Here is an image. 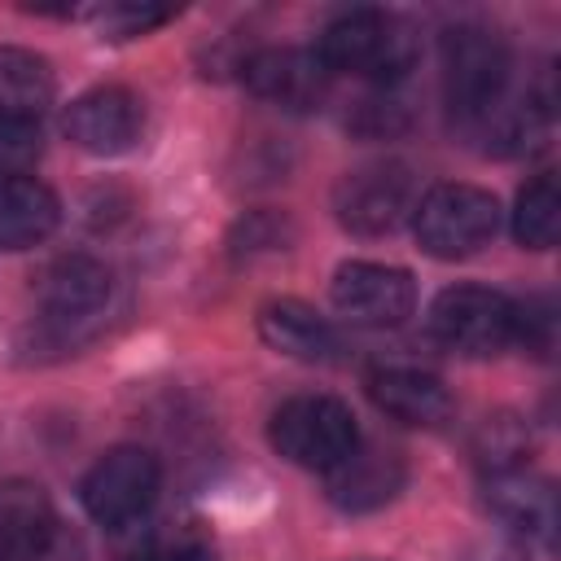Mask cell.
<instances>
[{
  "label": "cell",
  "instance_id": "6da1fadb",
  "mask_svg": "<svg viewBox=\"0 0 561 561\" xmlns=\"http://www.w3.org/2000/svg\"><path fill=\"white\" fill-rule=\"evenodd\" d=\"M513 83L508 44L486 26H451L443 35V96L460 127L473 136L504 110Z\"/></svg>",
  "mask_w": 561,
  "mask_h": 561
},
{
  "label": "cell",
  "instance_id": "7a4b0ae2",
  "mask_svg": "<svg viewBox=\"0 0 561 561\" xmlns=\"http://www.w3.org/2000/svg\"><path fill=\"white\" fill-rule=\"evenodd\" d=\"M416 35L403 18L386 9H351L333 18L320 35L316 57L329 66V75H355L368 83H394L416 66Z\"/></svg>",
  "mask_w": 561,
  "mask_h": 561
},
{
  "label": "cell",
  "instance_id": "3957f363",
  "mask_svg": "<svg viewBox=\"0 0 561 561\" xmlns=\"http://www.w3.org/2000/svg\"><path fill=\"white\" fill-rule=\"evenodd\" d=\"M267 438L289 465L329 473L359 447V425L355 412L333 394H294L272 412Z\"/></svg>",
  "mask_w": 561,
  "mask_h": 561
},
{
  "label": "cell",
  "instance_id": "277c9868",
  "mask_svg": "<svg viewBox=\"0 0 561 561\" xmlns=\"http://www.w3.org/2000/svg\"><path fill=\"white\" fill-rule=\"evenodd\" d=\"M500 228V202L478 184H434L412 206V232L434 259H465Z\"/></svg>",
  "mask_w": 561,
  "mask_h": 561
},
{
  "label": "cell",
  "instance_id": "5b68a950",
  "mask_svg": "<svg viewBox=\"0 0 561 561\" xmlns=\"http://www.w3.org/2000/svg\"><path fill=\"white\" fill-rule=\"evenodd\" d=\"M110 267L92 254H61L39 272L35 298H39V320L44 333L66 346L92 333V324L105 316L110 302Z\"/></svg>",
  "mask_w": 561,
  "mask_h": 561
},
{
  "label": "cell",
  "instance_id": "8992f818",
  "mask_svg": "<svg viewBox=\"0 0 561 561\" xmlns=\"http://www.w3.org/2000/svg\"><path fill=\"white\" fill-rule=\"evenodd\" d=\"M416 206V175L399 158L364 162L346 171L333 188V210L337 224L359 232V237H386L394 232Z\"/></svg>",
  "mask_w": 561,
  "mask_h": 561
},
{
  "label": "cell",
  "instance_id": "52a82bcc",
  "mask_svg": "<svg viewBox=\"0 0 561 561\" xmlns=\"http://www.w3.org/2000/svg\"><path fill=\"white\" fill-rule=\"evenodd\" d=\"M158 486H162V465H158L153 451L114 447L88 469V478L79 486V500H83L92 522H101L110 530H127L131 522H140L153 508Z\"/></svg>",
  "mask_w": 561,
  "mask_h": 561
},
{
  "label": "cell",
  "instance_id": "ba28073f",
  "mask_svg": "<svg viewBox=\"0 0 561 561\" xmlns=\"http://www.w3.org/2000/svg\"><path fill=\"white\" fill-rule=\"evenodd\" d=\"M430 333L460 355H495L513 342V298L486 285H451L430 307Z\"/></svg>",
  "mask_w": 561,
  "mask_h": 561
},
{
  "label": "cell",
  "instance_id": "9c48e42d",
  "mask_svg": "<svg viewBox=\"0 0 561 561\" xmlns=\"http://www.w3.org/2000/svg\"><path fill=\"white\" fill-rule=\"evenodd\" d=\"M333 307L351 324L368 329H390L403 324L416 307V280L412 272L394 263H373V259H351L333 272Z\"/></svg>",
  "mask_w": 561,
  "mask_h": 561
},
{
  "label": "cell",
  "instance_id": "30bf717a",
  "mask_svg": "<svg viewBox=\"0 0 561 561\" xmlns=\"http://www.w3.org/2000/svg\"><path fill=\"white\" fill-rule=\"evenodd\" d=\"M140 127H145V105L136 92L118 83L88 88L61 110V131L88 153H123L140 140Z\"/></svg>",
  "mask_w": 561,
  "mask_h": 561
},
{
  "label": "cell",
  "instance_id": "8fae6325",
  "mask_svg": "<svg viewBox=\"0 0 561 561\" xmlns=\"http://www.w3.org/2000/svg\"><path fill=\"white\" fill-rule=\"evenodd\" d=\"M241 83L280 105V110H311L329 92V66L307 48H254L241 57Z\"/></svg>",
  "mask_w": 561,
  "mask_h": 561
},
{
  "label": "cell",
  "instance_id": "7c38bea8",
  "mask_svg": "<svg viewBox=\"0 0 561 561\" xmlns=\"http://www.w3.org/2000/svg\"><path fill=\"white\" fill-rule=\"evenodd\" d=\"M482 504L491 517H500L513 535H522L530 543H552V535H557V491L548 478L530 473L526 465L486 473Z\"/></svg>",
  "mask_w": 561,
  "mask_h": 561
},
{
  "label": "cell",
  "instance_id": "4fadbf2b",
  "mask_svg": "<svg viewBox=\"0 0 561 561\" xmlns=\"http://www.w3.org/2000/svg\"><path fill=\"white\" fill-rule=\"evenodd\" d=\"M61 535L66 526L39 482H0V561H39Z\"/></svg>",
  "mask_w": 561,
  "mask_h": 561
},
{
  "label": "cell",
  "instance_id": "5bb4252c",
  "mask_svg": "<svg viewBox=\"0 0 561 561\" xmlns=\"http://www.w3.org/2000/svg\"><path fill=\"white\" fill-rule=\"evenodd\" d=\"M259 337L272 351L289 355V359H302V364H329L342 351L337 329L316 307H307L298 298H272V302H263L259 307Z\"/></svg>",
  "mask_w": 561,
  "mask_h": 561
},
{
  "label": "cell",
  "instance_id": "9a60e30c",
  "mask_svg": "<svg viewBox=\"0 0 561 561\" xmlns=\"http://www.w3.org/2000/svg\"><path fill=\"white\" fill-rule=\"evenodd\" d=\"M368 394L386 416H394L403 425H443L451 416L447 386L425 368H408V364L373 368L368 373Z\"/></svg>",
  "mask_w": 561,
  "mask_h": 561
},
{
  "label": "cell",
  "instance_id": "2e32d148",
  "mask_svg": "<svg viewBox=\"0 0 561 561\" xmlns=\"http://www.w3.org/2000/svg\"><path fill=\"white\" fill-rule=\"evenodd\" d=\"M403 486V460L394 451H381V447H355L342 465H333L324 473V491L337 508L346 513H368V508H381L386 500H394Z\"/></svg>",
  "mask_w": 561,
  "mask_h": 561
},
{
  "label": "cell",
  "instance_id": "e0dca14e",
  "mask_svg": "<svg viewBox=\"0 0 561 561\" xmlns=\"http://www.w3.org/2000/svg\"><path fill=\"white\" fill-rule=\"evenodd\" d=\"M61 224V202L57 193L35 180V175H13L0 180V250H26L53 237Z\"/></svg>",
  "mask_w": 561,
  "mask_h": 561
},
{
  "label": "cell",
  "instance_id": "ac0fdd59",
  "mask_svg": "<svg viewBox=\"0 0 561 561\" xmlns=\"http://www.w3.org/2000/svg\"><path fill=\"white\" fill-rule=\"evenodd\" d=\"M53 92H57V79L39 53L0 44V114L4 118H39L53 105Z\"/></svg>",
  "mask_w": 561,
  "mask_h": 561
},
{
  "label": "cell",
  "instance_id": "d6986e66",
  "mask_svg": "<svg viewBox=\"0 0 561 561\" xmlns=\"http://www.w3.org/2000/svg\"><path fill=\"white\" fill-rule=\"evenodd\" d=\"M131 539L118 548V561H215L206 530L193 522H131Z\"/></svg>",
  "mask_w": 561,
  "mask_h": 561
},
{
  "label": "cell",
  "instance_id": "ffe728a7",
  "mask_svg": "<svg viewBox=\"0 0 561 561\" xmlns=\"http://www.w3.org/2000/svg\"><path fill=\"white\" fill-rule=\"evenodd\" d=\"M557 232H561V193H557V175L543 171V175H535V180L517 193V206H513V237H517L526 250H548V245H557Z\"/></svg>",
  "mask_w": 561,
  "mask_h": 561
},
{
  "label": "cell",
  "instance_id": "44dd1931",
  "mask_svg": "<svg viewBox=\"0 0 561 561\" xmlns=\"http://www.w3.org/2000/svg\"><path fill=\"white\" fill-rule=\"evenodd\" d=\"M530 451V434L517 416H486L473 434V460L495 473V469H517L522 456Z\"/></svg>",
  "mask_w": 561,
  "mask_h": 561
},
{
  "label": "cell",
  "instance_id": "7402d4cb",
  "mask_svg": "<svg viewBox=\"0 0 561 561\" xmlns=\"http://www.w3.org/2000/svg\"><path fill=\"white\" fill-rule=\"evenodd\" d=\"M513 342L530 355H552L557 346V302L548 294L513 298Z\"/></svg>",
  "mask_w": 561,
  "mask_h": 561
},
{
  "label": "cell",
  "instance_id": "603a6c76",
  "mask_svg": "<svg viewBox=\"0 0 561 561\" xmlns=\"http://www.w3.org/2000/svg\"><path fill=\"white\" fill-rule=\"evenodd\" d=\"M44 153V136L35 118H4L0 114V180L31 175V167Z\"/></svg>",
  "mask_w": 561,
  "mask_h": 561
},
{
  "label": "cell",
  "instance_id": "cb8c5ba5",
  "mask_svg": "<svg viewBox=\"0 0 561 561\" xmlns=\"http://www.w3.org/2000/svg\"><path fill=\"white\" fill-rule=\"evenodd\" d=\"M346 127L368 136V140H386V136H399L408 127V105L399 96H364L355 101V110L346 114Z\"/></svg>",
  "mask_w": 561,
  "mask_h": 561
},
{
  "label": "cell",
  "instance_id": "d4e9b609",
  "mask_svg": "<svg viewBox=\"0 0 561 561\" xmlns=\"http://www.w3.org/2000/svg\"><path fill=\"white\" fill-rule=\"evenodd\" d=\"M171 9H149V4H105L96 9V26L110 35V39H127V35H145L149 26L167 22Z\"/></svg>",
  "mask_w": 561,
  "mask_h": 561
},
{
  "label": "cell",
  "instance_id": "484cf974",
  "mask_svg": "<svg viewBox=\"0 0 561 561\" xmlns=\"http://www.w3.org/2000/svg\"><path fill=\"white\" fill-rule=\"evenodd\" d=\"M289 241V224L272 210H254L250 219H241L237 237H232V250L237 254H259V250H285Z\"/></svg>",
  "mask_w": 561,
  "mask_h": 561
},
{
  "label": "cell",
  "instance_id": "4316f807",
  "mask_svg": "<svg viewBox=\"0 0 561 561\" xmlns=\"http://www.w3.org/2000/svg\"><path fill=\"white\" fill-rule=\"evenodd\" d=\"M456 561H522V552L508 548V543H478V548H469V552L456 557Z\"/></svg>",
  "mask_w": 561,
  "mask_h": 561
}]
</instances>
